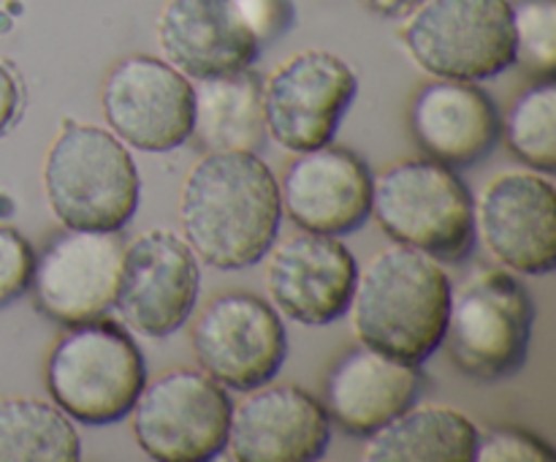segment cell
Masks as SVG:
<instances>
[{
	"label": "cell",
	"instance_id": "6da1fadb",
	"mask_svg": "<svg viewBox=\"0 0 556 462\" xmlns=\"http://www.w3.org/2000/svg\"><path fill=\"white\" fill-rule=\"evenodd\" d=\"M280 217V185L255 152H206L179 196L188 245L217 270H244L264 259Z\"/></svg>",
	"mask_w": 556,
	"mask_h": 462
},
{
	"label": "cell",
	"instance_id": "7a4b0ae2",
	"mask_svg": "<svg viewBox=\"0 0 556 462\" xmlns=\"http://www.w3.org/2000/svg\"><path fill=\"white\" fill-rule=\"evenodd\" d=\"M451 294L438 261L405 245L389 248L356 277L353 329L362 346L418 367L443 346Z\"/></svg>",
	"mask_w": 556,
	"mask_h": 462
},
{
	"label": "cell",
	"instance_id": "3957f363",
	"mask_svg": "<svg viewBox=\"0 0 556 462\" xmlns=\"http://www.w3.org/2000/svg\"><path fill=\"white\" fill-rule=\"evenodd\" d=\"M43 190L68 228L119 232L139 207V172L117 136L65 120L43 161Z\"/></svg>",
	"mask_w": 556,
	"mask_h": 462
},
{
	"label": "cell",
	"instance_id": "277c9868",
	"mask_svg": "<svg viewBox=\"0 0 556 462\" xmlns=\"http://www.w3.org/2000/svg\"><path fill=\"white\" fill-rule=\"evenodd\" d=\"M380 228L434 261H462L476 245V201L456 172L432 158H410L372 179Z\"/></svg>",
	"mask_w": 556,
	"mask_h": 462
},
{
	"label": "cell",
	"instance_id": "5b68a950",
	"mask_svg": "<svg viewBox=\"0 0 556 462\" xmlns=\"http://www.w3.org/2000/svg\"><path fill=\"white\" fill-rule=\"evenodd\" d=\"M147 384L144 357L112 321L71 326L47 362V389L65 416L106 427L128 416Z\"/></svg>",
	"mask_w": 556,
	"mask_h": 462
},
{
	"label": "cell",
	"instance_id": "8992f818",
	"mask_svg": "<svg viewBox=\"0 0 556 462\" xmlns=\"http://www.w3.org/2000/svg\"><path fill=\"white\" fill-rule=\"evenodd\" d=\"M535 329L530 291L503 270H486L451 294L443 342L456 367L481 384H497L527 362Z\"/></svg>",
	"mask_w": 556,
	"mask_h": 462
},
{
	"label": "cell",
	"instance_id": "52a82bcc",
	"mask_svg": "<svg viewBox=\"0 0 556 462\" xmlns=\"http://www.w3.org/2000/svg\"><path fill=\"white\" fill-rule=\"evenodd\" d=\"M418 65L440 79L483 82L516 60L514 5L508 0H424L402 27Z\"/></svg>",
	"mask_w": 556,
	"mask_h": 462
},
{
	"label": "cell",
	"instance_id": "ba28073f",
	"mask_svg": "<svg viewBox=\"0 0 556 462\" xmlns=\"http://www.w3.org/2000/svg\"><path fill=\"white\" fill-rule=\"evenodd\" d=\"M231 400L204 370L179 367L144 384L134 402V435L157 462L215 460L228 444Z\"/></svg>",
	"mask_w": 556,
	"mask_h": 462
},
{
	"label": "cell",
	"instance_id": "9c48e42d",
	"mask_svg": "<svg viewBox=\"0 0 556 462\" xmlns=\"http://www.w3.org/2000/svg\"><path fill=\"white\" fill-rule=\"evenodd\" d=\"M356 92L358 79L345 60L324 49H304L266 79V134L286 150H318L334 139Z\"/></svg>",
	"mask_w": 556,
	"mask_h": 462
},
{
	"label": "cell",
	"instance_id": "30bf717a",
	"mask_svg": "<svg viewBox=\"0 0 556 462\" xmlns=\"http://www.w3.org/2000/svg\"><path fill=\"white\" fill-rule=\"evenodd\" d=\"M101 107L114 136L139 150H174L193 134V85L168 60L152 54H130L112 65Z\"/></svg>",
	"mask_w": 556,
	"mask_h": 462
},
{
	"label": "cell",
	"instance_id": "8fae6325",
	"mask_svg": "<svg viewBox=\"0 0 556 462\" xmlns=\"http://www.w3.org/2000/svg\"><path fill=\"white\" fill-rule=\"evenodd\" d=\"M193 351L201 370L237 391L258 389L286 362V326L266 299L226 291L212 299L193 326Z\"/></svg>",
	"mask_w": 556,
	"mask_h": 462
},
{
	"label": "cell",
	"instance_id": "7c38bea8",
	"mask_svg": "<svg viewBox=\"0 0 556 462\" xmlns=\"http://www.w3.org/2000/svg\"><path fill=\"white\" fill-rule=\"evenodd\" d=\"M199 283L193 248L177 234L152 228L125 245L114 308L139 335L166 337L190 319Z\"/></svg>",
	"mask_w": 556,
	"mask_h": 462
},
{
	"label": "cell",
	"instance_id": "4fadbf2b",
	"mask_svg": "<svg viewBox=\"0 0 556 462\" xmlns=\"http://www.w3.org/2000/svg\"><path fill=\"white\" fill-rule=\"evenodd\" d=\"M125 242L117 232L71 228L49 239L33 264V302L47 319L79 326L114 308Z\"/></svg>",
	"mask_w": 556,
	"mask_h": 462
},
{
	"label": "cell",
	"instance_id": "5bb4252c",
	"mask_svg": "<svg viewBox=\"0 0 556 462\" xmlns=\"http://www.w3.org/2000/svg\"><path fill=\"white\" fill-rule=\"evenodd\" d=\"M476 232L494 259L521 275L556 266V193L535 172H505L483 188Z\"/></svg>",
	"mask_w": 556,
	"mask_h": 462
},
{
	"label": "cell",
	"instance_id": "9a60e30c",
	"mask_svg": "<svg viewBox=\"0 0 556 462\" xmlns=\"http://www.w3.org/2000/svg\"><path fill=\"white\" fill-rule=\"evenodd\" d=\"M358 266L331 234L304 232L269 253L266 288L286 319L304 326L334 324L351 308Z\"/></svg>",
	"mask_w": 556,
	"mask_h": 462
},
{
	"label": "cell",
	"instance_id": "2e32d148",
	"mask_svg": "<svg viewBox=\"0 0 556 462\" xmlns=\"http://www.w3.org/2000/svg\"><path fill=\"white\" fill-rule=\"evenodd\" d=\"M280 201L304 232L342 237L369 217L372 174L353 150L324 145L288 163Z\"/></svg>",
	"mask_w": 556,
	"mask_h": 462
},
{
	"label": "cell",
	"instance_id": "e0dca14e",
	"mask_svg": "<svg viewBox=\"0 0 556 462\" xmlns=\"http://www.w3.org/2000/svg\"><path fill=\"white\" fill-rule=\"evenodd\" d=\"M331 419L299 386H264L231 411L228 449L239 462H313L326 454Z\"/></svg>",
	"mask_w": 556,
	"mask_h": 462
},
{
	"label": "cell",
	"instance_id": "ac0fdd59",
	"mask_svg": "<svg viewBox=\"0 0 556 462\" xmlns=\"http://www.w3.org/2000/svg\"><path fill=\"white\" fill-rule=\"evenodd\" d=\"M157 43L168 63L193 79L244 71L261 54L258 38L231 0H168L157 20Z\"/></svg>",
	"mask_w": 556,
	"mask_h": 462
},
{
	"label": "cell",
	"instance_id": "d6986e66",
	"mask_svg": "<svg viewBox=\"0 0 556 462\" xmlns=\"http://www.w3.org/2000/svg\"><path fill=\"white\" fill-rule=\"evenodd\" d=\"M410 128L427 158L445 166H472L497 147L503 120L481 87L443 79L416 92Z\"/></svg>",
	"mask_w": 556,
	"mask_h": 462
},
{
	"label": "cell",
	"instance_id": "ffe728a7",
	"mask_svg": "<svg viewBox=\"0 0 556 462\" xmlns=\"http://www.w3.org/2000/svg\"><path fill=\"white\" fill-rule=\"evenodd\" d=\"M421 373L413 364L362 346L348 351L326 375V413L348 435L367 438L416 405Z\"/></svg>",
	"mask_w": 556,
	"mask_h": 462
},
{
	"label": "cell",
	"instance_id": "44dd1931",
	"mask_svg": "<svg viewBox=\"0 0 556 462\" xmlns=\"http://www.w3.org/2000/svg\"><path fill=\"white\" fill-rule=\"evenodd\" d=\"M193 139L206 152H255L266 139L264 82L250 68L199 79Z\"/></svg>",
	"mask_w": 556,
	"mask_h": 462
},
{
	"label": "cell",
	"instance_id": "7402d4cb",
	"mask_svg": "<svg viewBox=\"0 0 556 462\" xmlns=\"http://www.w3.org/2000/svg\"><path fill=\"white\" fill-rule=\"evenodd\" d=\"M478 427L451 408H407L378 433L367 435V462H470Z\"/></svg>",
	"mask_w": 556,
	"mask_h": 462
},
{
	"label": "cell",
	"instance_id": "603a6c76",
	"mask_svg": "<svg viewBox=\"0 0 556 462\" xmlns=\"http://www.w3.org/2000/svg\"><path fill=\"white\" fill-rule=\"evenodd\" d=\"M81 440L71 419L36 397L0 400V462H76Z\"/></svg>",
	"mask_w": 556,
	"mask_h": 462
},
{
	"label": "cell",
	"instance_id": "cb8c5ba5",
	"mask_svg": "<svg viewBox=\"0 0 556 462\" xmlns=\"http://www.w3.org/2000/svg\"><path fill=\"white\" fill-rule=\"evenodd\" d=\"M505 141L521 163L535 172L552 174L556 168V85L538 79L521 92L503 123Z\"/></svg>",
	"mask_w": 556,
	"mask_h": 462
},
{
	"label": "cell",
	"instance_id": "d4e9b609",
	"mask_svg": "<svg viewBox=\"0 0 556 462\" xmlns=\"http://www.w3.org/2000/svg\"><path fill=\"white\" fill-rule=\"evenodd\" d=\"M516 60L535 79L556 74V3L554 0H519L514 5Z\"/></svg>",
	"mask_w": 556,
	"mask_h": 462
},
{
	"label": "cell",
	"instance_id": "484cf974",
	"mask_svg": "<svg viewBox=\"0 0 556 462\" xmlns=\"http://www.w3.org/2000/svg\"><path fill=\"white\" fill-rule=\"evenodd\" d=\"M478 462H554L556 454L546 440L521 427H489L478 429L476 457Z\"/></svg>",
	"mask_w": 556,
	"mask_h": 462
},
{
	"label": "cell",
	"instance_id": "4316f807",
	"mask_svg": "<svg viewBox=\"0 0 556 462\" xmlns=\"http://www.w3.org/2000/svg\"><path fill=\"white\" fill-rule=\"evenodd\" d=\"M33 264L36 253L30 242L14 228L0 226V308L20 299L30 288Z\"/></svg>",
	"mask_w": 556,
	"mask_h": 462
},
{
	"label": "cell",
	"instance_id": "83f0119b",
	"mask_svg": "<svg viewBox=\"0 0 556 462\" xmlns=\"http://www.w3.org/2000/svg\"><path fill=\"white\" fill-rule=\"evenodd\" d=\"M231 3L261 47L280 38L293 25L291 0H231Z\"/></svg>",
	"mask_w": 556,
	"mask_h": 462
},
{
	"label": "cell",
	"instance_id": "f1b7e54d",
	"mask_svg": "<svg viewBox=\"0 0 556 462\" xmlns=\"http://www.w3.org/2000/svg\"><path fill=\"white\" fill-rule=\"evenodd\" d=\"M22 103H25V90H22L20 74L14 65L0 58V134H5L16 123Z\"/></svg>",
	"mask_w": 556,
	"mask_h": 462
},
{
	"label": "cell",
	"instance_id": "f546056e",
	"mask_svg": "<svg viewBox=\"0 0 556 462\" xmlns=\"http://www.w3.org/2000/svg\"><path fill=\"white\" fill-rule=\"evenodd\" d=\"M421 3L424 0H362V5H367L372 14L380 16H405Z\"/></svg>",
	"mask_w": 556,
	"mask_h": 462
}]
</instances>
